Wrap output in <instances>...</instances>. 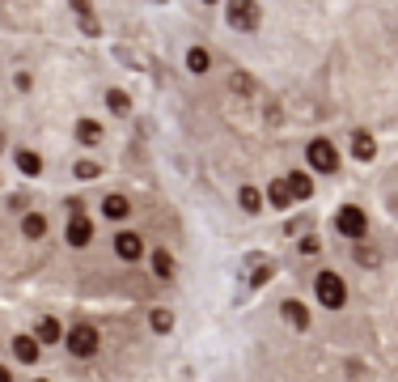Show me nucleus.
<instances>
[{"mask_svg":"<svg viewBox=\"0 0 398 382\" xmlns=\"http://www.w3.org/2000/svg\"><path fill=\"white\" fill-rule=\"evenodd\" d=\"M339 166H344V153H339V145L330 136H314L305 145V170L309 175H339Z\"/></svg>","mask_w":398,"mask_h":382,"instance_id":"obj_1","label":"nucleus"},{"mask_svg":"<svg viewBox=\"0 0 398 382\" xmlns=\"http://www.w3.org/2000/svg\"><path fill=\"white\" fill-rule=\"evenodd\" d=\"M330 234L335 238H365L369 234V208L365 204H339L335 216H330Z\"/></svg>","mask_w":398,"mask_h":382,"instance_id":"obj_2","label":"nucleus"},{"mask_svg":"<svg viewBox=\"0 0 398 382\" xmlns=\"http://www.w3.org/2000/svg\"><path fill=\"white\" fill-rule=\"evenodd\" d=\"M224 22H229V30H238V34H254L259 22H263L259 0H224Z\"/></svg>","mask_w":398,"mask_h":382,"instance_id":"obj_3","label":"nucleus"},{"mask_svg":"<svg viewBox=\"0 0 398 382\" xmlns=\"http://www.w3.org/2000/svg\"><path fill=\"white\" fill-rule=\"evenodd\" d=\"M132 200L123 196V191H106L102 200H98V216H102V221H110V226H128L132 221Z\"/></svg>","mask_w":398,"mask_h":382,"instance_id":"obj_4","label":"nucleus"},{"mask_svg":"<svg viewBox=\"0 0 398 382\" xmlns=\"http://www.w3.org/2000/svg\"><path fill=\"white\" fill-rule=\"evenodd\" d=\"M284 183H289V191H293V200L297 204H305V200H314V175L309 170H289V175H284Z\"/></svg>","mask_w":398,"mask_h":382,"instance_id":"obj_5","label":"nucleus"},{"mask_svg":"<svg viewBox=\"0 0 398 382\" xmlns=\"http://www.w3.org/2000/svg\"><path fill=\"white\" fill-rule=\"evenodd\" d=\"M238 208H242L246 216H259V212L267 208L263 187H259V183H242V187H238Z\"/></svg>","mask_w":398,"mask_h":382,"instance_id":"obj_6","label":"nucleus"},{"mask_svg":"<svg viewBox=\"0 0 398 382\" xmlns=\"http://www.w3.org/2000/svg\"><path fill=\"white\" fill-rule=\"evenodd\" d=\"M13 166H17L26 179H38V175H43V153L22 145V149H13Z\"/></svg>","mask_w":398,"mask_h":382,"instance_id":"obj_7","label":"nucleus"},{"mask_svg":"<svg viewBox=\"0 0 398 382\" xmlns=\"http://www.w3.org/2000/svg\"><path fill=\"white\" fill-rule=\"evenodd\" d=\"M102 136H106V128H102L98 119H77V140H81L85 149H98Z\"/></svg>","mask_w":398,"mask_h":382,"instance_id":"obj_8","label":"nucleus"},{"mask_svg":"<svg viewBox=\"0 0 398 382\" xmlns=\"http://www.w3.org/2000/svg\"><path fill=\"white\" fill-rule=\"evenodd\" d=\"M352 157L356 161H373L377 157V140L369 132H352Z\"/></svg>","mask_w":398,"mask_h":382,"instance_id":"obj_9","label":"nucleus"},{"mask_svg":"<svg viewBox=\"0 0 398 382\" xmlns=\"http://www.w3.org/2000/svg\"><path fill=\"white\" fill-rule=\"evenodd\" d=\"M208 68H212V51H208V47H191V51H187V73L204 77Z\"/></svg>","mask_w":398,"mask_h":382,"instance_id":"obj_10","label":"nucleus"},{"mask_svg":"<svg viewBox=\"0 0 398 382\" xmlns=\"http://www.w3.org/2000/svg\"><path fill=\"white\" fill-rule=\"evenodd\" d=\"M229 89H234V94H242V98H250V94H254V77H250L246 68H234V77H229Z\"/></svg>","mask_w":398,"mask_h":382,"instance_id":"obj_11","label":"nucleus"},{"mask_svg":"<svg viewBox=\"0 0 398 382\" xmlns=\"http://www.w3.org/2000/svg\"><path fill=\"white\" fill-rule=\"evenodd\" d=\"M72 175H77L81 183H93V179L102 175V166H98V161H93V157H81V161H77V166H72Z\"/></svg>","mask_w":398,"mask_h":382,"instance_id":"obj_12","label":"nucleus"},{"mask_svg":"<svg viewBox=\"0 0 398 382\" xmlns=\"http://www.w3.org/2000/svg\"><path fill=\"white\" fill-rule=\"evenodd\" d=\"M106 106H110L115 115H132V102H128L123 89H106Z\"/></svg>","mask_w":398,"mask_h":382,"instance_id":"obj_13","label":"nucleus"},{"mask_svg":"<svg viewBox=\"0 0 398 382\" xmlns=\"http://www.w3.org/2000/svg\"><path fill=\"white\" fill-rule=\"evenodd\" d=\"M68 9H72V13H81V17H85V13H89V9H93V0H68Z\"/></svg>","mask_w":398,"mask_h":382,"instance_id":"obj_14","label":"nucleus"},{"mask_svg":"<svg viewBox=\"0 0 398 382\" xmlns=\"http://www.w3.org/2000/svg\"><path fill=\"white\" fill-rule=\"evenodd\" d=\"M81 30H85V34H102V26H98V22H93V17H89V13H85V17H81Z\"/></svg>","mask_w":398,"mask_h":382,"instance_id":"obj_15","label":"nucleus"},{"mask_svg":"<svg viewBox=\"0 0 398 382\" xmlns=\"http://www.w3.org/2000/svg\"><path fill=\"white\" fill-rule=\"evenodd\" d=\"M13 81H17V89H22V94H26V89H34V77H30V73H17Z\"/></svg>","mask_w":398,"mask_h":382,"instance_id":"obj_16","label":"nucleus"},{"mask_svg":"<svg viewBox=\"0 0 398 382\" xmlns=\"http://www.w3.org/2000/svg\"><path fill=\"white\" fill-rule=\"evenodd\" d=\"M5 149H9V136H5V132H0V153H5Z\"/></svg>","mask_w":398,"mask_h":382,"instance_id":"obj_17","label":"nucleus"},{"mask_svg":"<svg viewBox=\"0 0 398 382\" xmlns=\"http://www.w3.org/2000/svg\"><path fill=\"white\" fill-rule=\"evenodd\" d=\"M204 5H220V0H204Z\"/></svg>","mask_w":398,"mask_h":382,"instance_id":"obj_18","label":"nucleus"}]
</instances>
